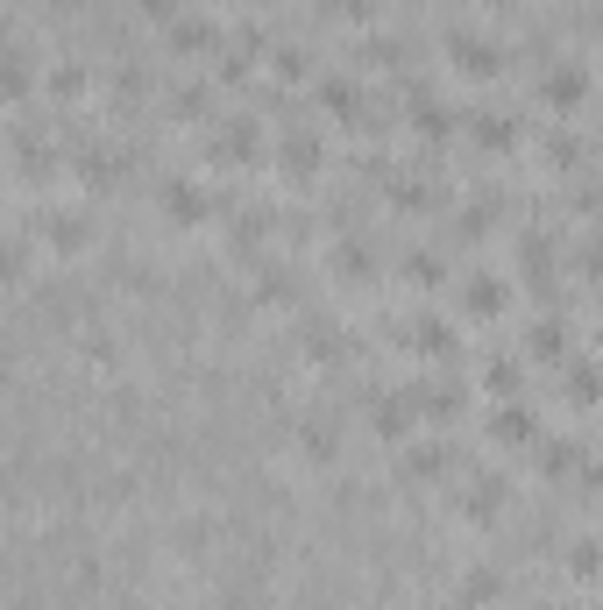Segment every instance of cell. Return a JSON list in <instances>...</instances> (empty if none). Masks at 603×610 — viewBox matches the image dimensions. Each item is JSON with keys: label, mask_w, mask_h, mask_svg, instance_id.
I'll return each instance as SVG.
<instances>
[{"label": "cell", "mask_w": 603, "mask_h": 610, "mask_svg": "<svg viewBox=\"0 0 603 610\" xmlns=\"http://www.w3.org/2000/svg\"><path fill=\"white\" fill-rule=\"evenodd\" d=\"M320 8H327V15H348V22H369V15H376L369 0H320Z\"/></svg>", "instance_id": "4dcf8cb0"}, {"label": "cell", "mask_w": 603, "mask_h": 610, "mask_svg": "<svg viewBox=\"0 0 603 610\" xmlns=\"http://www.w3.org/2000/svg\"><path fill=\"white\" fill-rule=\"evenodd\" d=\"M206 100H213L206 86H185V93L171 100V114H178V121H199V114H206Z\"/></svg>", "instance_id": "484cf974"}, {"label": "cell", "mask_w": 603, "mask_h": 610, "mask_svg": "<svg viewBox=\"0 0 603 610\" xmlns=\"http://www.w3.org/2000/svg\"><path fill=\"white\" fill-rule=\"evenodd\" d=\"M256 291H263V298H270V305H277V298H298V284H291V277H284V270H270V277H263V284H256Z\"/></svg>", "instance_id": "f546056e"}, {"label": "cell", "mask_w": 603, "mask_h": 610, "mask_svg": "<svg viewBox=\"0 0 603 610\" xmlns=\"http://www.w3.org/2000/svg\"><path fill=\"white\" fill-rule=\"evenodd\" d=\"M533 348H540V355H561V327L540 320V327H533Z\"/></svg>", "instance_id": "836d02e7"}, {"label": "cell", "mask_w": 603, "mask_h": 610, "mask_svg": "<svg viewBox=\"0 0 603 610\" xmlns=\"http://www.w3.org/2000/svg\"><path fill=\"white\" fill-rule=\"evenodd\" d=\"M582 263H589V270H596V277H603V235H596V242H589V256H582Z\"/></svg>", "instance_id": "d590c367"}, {"label": "cell", "mask_w": 603, "mask_h": 610, "mask_svg": "<svg viewBox=\"0 0 603 610\" xmlns=\"http://www.w3.org/2000/svg\"><path fill=\"white\" fill-rule=\"evenodd\" d=\"M270 71H277V79H298V71H306V50H277Z\"/></svg>", "instance_id": "1f68e13d"}, {"label": "cell", "mask_w": 603, "mask_h": 610, "mask_svg": "<svg viewBox=\"0 0 603 610\" xmlns=\"http://www.w3.org/2000/svg\"><path fill=\"white\" fill-rule=\"evenodd\" d=\"M277 164H284L291 178H313V171H320V142H313V135H291V142L277 149Z\"/></svg>", "instance_id": "4fadbf2b"}, {"label": "cell", "mask_w": 603, "mask_h": 610, "mask_svg": "<svg viewBox=\"0 0 603 610\" xmlns=\"http://www.w3.org/2000/svg\"><path fill=\"white\" fill-rule=\"evenodd\" d=\"M440 469H447V447H412V454H405V476H412V483H433Z\"/></svg>", "instance_id": "d6986e66"}, {"label": "cell", "mask_w": 603, "mask_h": 610, "mask_svg": "<svg viewBox=\"0 0 603 610\" xmlns=\"http://www.w3.org/2000/svg\"><path fill=\"white\" fill-rule=\"evenodd\" d=\"M490 440H511V447L533 440V412H525V405H497L490 412Z\"/></svg>", "instance_id": "5bb4252c"}, {"label": "cell", "mask_w": 603, "mask_h": 610, "mask_svg": "<svg viewBox=\"0 0 603 610\" xmlns=\"http://www.w3.org/2000/svg\"><path fill=\"white\" fill-rule=\"evenodd\" d=\"M412 412H419V391H384V398H376V433H384V440H405L412 433Z\"/></svg>", "instance_id": "8992f818"}, {"label": "cell", "mask_w": 603, "mask_h": 610, "mask_svg": "<svg viewBox=\"0 0 603 610\" xmlns=\"http://www.w3.org/2000/svg\"><path fill=\"white\" fill-rule=\"evenodd\" d=\"M589 490H603V462H596V469H589Z\"/></svg>", "instance_id": "74e56055"}, {"label": "cell", "mask_w": 603, "mask_h": 610, "mask_svg": "<svg viewBox=\"0 0 603 610\" xmlns=\"http://www.w3.org/2000/svg\"><path fill=\"white\" fill-rule=\"evenodd\" d=\"M29 93V43H8V100Z\"/></svg>", "instance_id": "44dd1931"}, {"label": "cell", "mask_w": 603, "mask_h": 610, "mask_svg": "<svg viewBox=\"0 0 603 610\" xmlns=\"http://www.w3.org/2000/svg\"><path fill=\"white\" fill-rule=\"evenodd\" d=\"M568 391H575L582 405H589V398H603V369H596V362H575V369H568Z\"/></svg>", "instance_id": "ffe728a7"}, {"label": "cell", "mask_w": 603, "mask_h": 610, "mask_svg": "<svg viewBox=\"0 0 603 610\" xmlns=\"http://www.w3.org/2000/svg\"><path fill=\"white\" fill-rule=\"evenodd\" d=\"M79 178H86V185H93V192H107V185H114V178H121V164H114V157H107V149H86V157H79Z\"/></svg>", "instance_id": "2e32d148"}, {"label": "cell", "mask_w": 603, "mask_h": 610, "mask_svg": "<svg viewBox=\"0 0 603 610\" xmlns=\"http://www.w3.org/2000/svg\"><path fill=\"white\" fill-rule=\"evenodd\" d=\"M504 596V575L490 568V561H476V568H462V582H455V610H490Z\"/></svg>", "instance_id": "3957f363"}, {"label": "cell", "mask_w": 603, "mask_h": 610, "mask_svg": "<svg viewBox=\"0 0 603 610\" xmlns=\"http://www.w3.org/2000/svg\"><path fill=\"white\" fill-rule=\"evenodd\" d=\"M206 149H213V157H220V164H249V157H256V149H263V142H256V121H220Z\"/></svg>", "instance_id": "5b68a950"}, {"label": "cell", "mask_w": 603, "mask_h": 610, "mask_svg": "<svg viewBox=\"0 0 603 610\" xmlns=\"http://www.w3.org/2000/svg\"><path fill=\"white\" fill-rule=\"evenodd\" d=\"M518 376H525V369H518V362H511V355H497V362H490V369H483V384H490V391H497V398H504V391H518Z\"/></svg>", "instance_id": "603a6c76"}, {"label": "cell", "mask_w": 603, "mask_h": 610, "mask_svg": "<svg viewBox=\"0 0 603 610\" xmlns=\"http://www.w3.org/2000/svg\"><path fill=\"white\" fill-rule=\"evenodd\" d=\"M164 213H171L178 227H199V220L213 213V199H206V185H192V178H164Z\"/></svg>", "instance_id": "7a4b0ae2"}, {"label": "cell", "mask_w": 603, "mask_h": 610, "mask_svg": "<svg viewBox=\"0 0 603 610\" xmlns=\"http://www.w3.org/2000/svg\"><path fill=\"white\" fill-rule=\"evenodd\" d=\"M447 50H455V64H462V71H476V79H497V71H504V50H490L483 36H455Z\"/></svg>", "instance_id": "52a82bcc"}, {"label": "cell", "mask_w": 603, "mask_h": 610, "mask_svg": "<svg viewBox=\"0 0 603 610\" xmlns=\"http://www.w3.org/2000/svg\"><path fill=\"white\" fill-rule=\"evenodd\" d=\"M568 568H575V575H596V568H603V547H596V540H582V547L568 554Z\"/></svg>", "instance_id": "f1b7e54d"}, {"label": "cell", "mask_w": 603, "mask_h": 610, "mask_svg": "<svg viewBox=\"0 0 603 610\" xmlns=\"http://www.w3.org/2000/svg\"><path fill=\"white\" fill-rule=\"evenodd\" d=\"M568 469H582V447L554 440V447H547V476H568Z\"/></svg>", "instance_id": "4316f807"}, {"label": "cell", "mask_w": 603, "mask_h": 610, "mask_svg": "<svg viewBox=\"0 0 603 610\" xmlns=\"http://www.w3.org/2000/svg\"><path fill=\"white\" fill-rule=\"evenodd\" d=\"M50 8H57V15H79V8H86V0H50Z\"/></svg>", "instance_id": "8d00e7d4"}, {"label": "cell", "mask_w": 603, "mask_h": 610, "mask_svg": "<svg viewBox=\"0 0 603 610\" xmlns=\"http://www.w3.org/2000/svg\"><path fill=\"white\" fill-rule=\"evenodd\" d=\"M142 15H157V22L171 29V22H178V0H142Z\"/></svg>", "instance_id": "e575fe53"}, {"label": "cell", "mask_w": 603, "mask_h": 610, "mask_svg": "<svg viewBox=\"0 0 603 610\" xmlns=\"http://www.w3.org/2000/svg\"><path fill=\"white\" fill-rule=\"evenodd\" d=\"M412 341H419L426 355H440V348H455V334H447L440 320H419V327H412Z\"/></svg>", "instance_id": "d4e9b609"}, {"label": "cell", "mask_w": 603, "mask_h": 610, "mask_svg": "<svg viewBox=\"0 0 603 610\" xmlns=\"http://www.w3.org/2000/svg\"><path fill=\"white\" fill-rule=\"evenodd\" d=\"M298 454H306V462H334V454H341V433H334L327 419H306V426H298Z\"/></svg>", "instance_id": "9c48e42d"}, {"label": "cell", "mask_w": 603, "mask_h": 610, "mask_svg": "<svg viewBox=\"0 0 603 610\" xmlns=\"http://www.w3.org/2000/svg\"><path fill=\"white\" fill-rule=\"evenodd\" d=\"M575 157H582L575 135H554V142H547V164H575Z\"/></svg>", "instance_id": "d6a6232c"}, {"label": "cell", "mask_w": 603, "mask_h": 610, "mask_svg": "<svg viewBox=\"0 0 603 610\" xmlns=\"http://www.w3.org/2000/svg\"><path fill=\"white\" fill-rule=\"evenodd\" d=\"M171 547H178L185 561H206V547H213V518H178V525H171Z\"/></svg>", "instance_id": "8fae6325"}, {"label": "cell", "mask_w": 603, "mask_h": 610, "mask_svg": "<svg viewBox=\"0 0 603 610\" xmlns=\"http://www.w3.org/2000/svg\"><path fill=\"white\" fill-rule=\"evenodd\" d=\"M43 242H50L57 256H79V249L93 242V213H79V206H50V213H43Z\"/></svg>", "instance_id": "6da1fadb"}, {"label": "cell", "mask_w": 603, "mask_h": 610, "mask_svg": "<svg viewBox=\"0 0 603 610\" xmlns=\"http://www.w3.org/2000/svg\"><path fill=\"white\" fill-rule=\"evenodd\" d=\"M334 277H369V256H362V242H341V249H334Z\"/></svg>", "instance_id": "cb8c5ba5"}, {"label": "cell", "mask_w": 603, "mask_h": 610, "mask_svg": "<svg viewBox=\"0 0 603 610\" xmlns=\"http://www.w3.org/2000/svg\"><path fill=\"white\" fill-rule=\"evenodd\" d=\"M582 93H589V71L568 57V64H547V79H540V100L547 107H582Z\"/></svg>", "instance_id": "277c9868"}, {"label": "cell", "mask_w": 603, "mask_h": 610, "mask_svg": "<svg viewBox=\"0 0 603 610\" xmlns=\"http://www.w3.org/2000/svg\"><path fill=\"white\" fill-rule=\"evenodd\" d=\"M15 164H22L29 178H43V171H57V149H50L43 135H29V128H22V135H15Z\"/></svg>", "instance_id": "7c38bea8"}, {"label": "cell", "mask_w": 603, "mask_h": 610, "mask_svg": "<svg viewBox=\"0 0 603 610\" xmlns=\"http://www.w3.org/2000/svg\"><path fill=\"white\" fill-rule=\"evenodd\" d=\"M405 277H412V284H440L447 270H440V256H405Z\"/></svg>", "instance_id": "83f0119b"}, {"label": "cell", "mask_w": 603, "mask_h": 610, "mask_svg": "<svg viewBox=\"0 0 603 610\" xmlns=\"http://www.w3.org/2000/svg\"><path fill=\"white\" fill-rule=\"evenodd\" d=\"M43 79H50V100H79V93H86V64H71V57H64V64L43 71Z\"/></svg>", "instance_id": "9a60e30c"}, {"label": "cell", "mask_w": 603, "mask_h": 610, "mask_svg": "<svg viewBox=\"0 0 603 610\" xmlns=\"http://www.w3.org/2000/svg\"><path fill=\"white\" fill-rule=\"evenodd\" d=\"M79 348L93 355V369H114V362H121V341H114L107 327H86V334H79Z\"/></svg>", "instance_id": "ac0fdd59"}, {"label": "cell", "mask_w": 603, "mask_h": 610, "mask_svg": "<svg viewBox=\"0 0 603 610\" xmlns=\"http://www.w3.org/2000/svg\"><path fill=\"white\" fill-rule=\"evenodd\" d=\"M213 43H220V29H213L206 15H178V22H171V50H192V57H199V50H213Z\"/></svg>", "instance_id": "30bf717a"}, {"label": "cell", "mask_w": 603, "mask_h": 610, "mask_svg": "<svg viewBox=\"0 0 603 610\" xmlns=\"http://www.w3.org/2000/svg\"><path fill=\"white\" fill-rule=\"evenodd\" d=\"M320 100H327L334 114H362V93H355L348 79H327V86H320Z\"/></svg>", "instance_id": "7402d4cb"}, {"label": "cell", "mask_w": 603, "mask_h": 610, "mask_svg": "<svg viewBox=\"0 0 603 610\" xmlns=\"http://www.w3.org/2000/svg\"><path fill=\"white\" fill-rule=\"evenodd\" d=\"M476 142H483V149H511V142H518V121H504V114H476Z\"/></svg>", "instance_id": "e0dca14e"}, {"label": "cell", "mask_w": 603, "mask_h": 610, "mask_svg": "<svg viewBox=\"0 0 603 610\" xmlns=\"http://www.w3.org/2000/svg\"><path fill=\"white\" fill-rule=\"evenodd\" d=\"M462 298H469V313H476V320H497V313H504V298H511V284H504V277H469Z\"/></svg>", "instance_id": "ba28073f"}]
</instances>
